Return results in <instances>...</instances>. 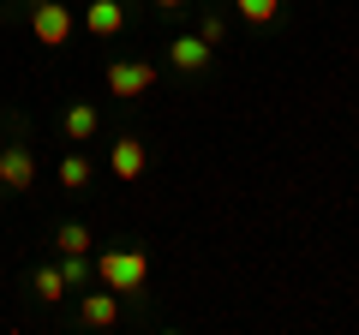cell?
Segmentation results:
<instances>
[{
  "label": "cell",
  "instance_id": "1",
  "mask_svg": "<svg viewBox=\"0 0 359 335\" xmlns=\"http://www.w3.org/2000/svg\"><path fill=\"white\" fill-rule=\"evenodd\" d=\"M96 282L114 287V294H144V282H150V252H138V245H114V252H102Z\"/></svg>",
  "mask_w": 359,
  "mask_h": 335
},
{
  "label": "cell",
  "instance_id": "2",
  "mask_svg": "<svg viewBox=\"0 0 359 335\" xmlns=\"http://www.w3.org/2000/svg\"><path fill=\"white\" fill-rule=\"evenodd\" d=\"M150 90H156V66L150 60H114L108 66V96L114 102H138Z\"/></svg>",
  "mask_w": 359,
  "mask_h": 335
},
{
  "label": "cell",
  "instance_id": "3",
  "mask_svg": "<svg viewBox=\"0 0 359 335\" xmlns=\"http://www.w3.org/2000/svg\"><path fill=\"white\" fill-rule=\"evenodd\" d=\"M30 36H36L42 48H66V42H72V13H66L60 0L30 6Z\"/></svg>",
  "mask_w": 359,
  "mask_h": 335
},
{
  "label": "cell",
  "instance_id": "4",
  "mask_svg": "<svg viewBox=\"0 0 359 335\" xmlns=\"http://www.w3.org/2000/svg\"><path fill=\"white\" fill-rule=\"evenodd\" d=\"M0 186H6V192H30V186H36V156H30L25 144H6V150H0Z\"/></svg>",
  "mask_w": 359,
  "mask_h": 335
},
{
  "label": "cell",
  "instance_id": "5",
  "mask_svg": "<svg viewBox=\"0 0 359 335\" xmlns=\"http://www.w3.org/2000/svg\"><path fill=\"white\" fill-rule=\"evenodd\" d=\"M144 168H150V150H144L138 138H114V150H108V174H114V180H144Z\"/></svg>",
  "mask_w": 359,
  "mask_h": 335
},
{
  "label": "cell",
  "instance_id": "6",
  "mask_svg": "<svg viewBox=\"0 0 359 335\" xmlns=\"http://www.w3.org/2000/svg\"><path fill=\"white\" fill-rule=\"evenodd\" d=\"M84 30L90 36H120V30H126V6H120V0H90L84 6Z\"/></svg>",
  "mask_w": 359,
  "mask_h": 335
},
{
  "label": "cell",
  "instance_id": "7",
  "mask_svg": "<svg viewBox=\"0 0 359 335\" xmlns=\"http://www.w3.org/2000/svg\"><path fill=\"white\" fill-rule=\"evenodd\" d=\"M114 317H120L114 287H102V294H84V299H78V323H84V329H108Z\"/></svg>",
  "mask_w": 359,
  "mask_h": 335
},
{
  "label": "cell",
  "instance_id": "8",
  "mask_svg": "<svg viewBox=\"0 0 359 335\" xmlns=\"http://www.w3.org/2000/svg\"><path fill=\"white\" fill-rule=\"evenodd\" d=\"M60 132H66L72 144H90L96 132H102V114H96V102H72V108L60 114Z\"/></svg>",
  "mask_w": 359,
  "mask_h": 335
},
{
  "label": "cell",
  "instance_id": "9",
  "mask_svg": "<svg viewBox=\"0 0 359 335\" xmlns=\"http://www.w3.org/2000/svg\"><path fill=\"white\" fill-rule=\"evenodd\" d=\"M168 60H174L180 72H204V66H210V42L198 36V30H192V36H174V42H168Z\"/></svg>",
  "mask_w": 359,
  "mask_h": 335
},
{
  "label": "cell",
  "instance_id": "10",
  "mask_svg": "<svg viewBox=\"0 0 359 335\" xmlns=\"http://www.w3.org/2000/svg\"><path fill=\"white\" fill-rule=\"evenodd\" d=\"M90 180H96V168H90V156H60V186L66 192H90Z\"/></svg>",
  "mask_w": 359,
  "mask_h": 335
},
{
  "label": "cell",
  "instance_id": "11",
  "mask_svg": "<svg viewBox=\"0 0 359 335\" xmlns=\"http://www.w3.org/2000/svg\"><path fill=\"white\" fill-rule=\"evenodd\" d=\"M54 245H60V258H66V252H90L96 240H90V228H84V221H60V233H54Z\"/></svg>",
  "mask_w": 359,
  "mask_h": 335
},
{
  "label": "cell",
  "instance_id": "12",
  "mask_svg": "<svg viewBox=\"0 0 359 335\" xmlns=\"http://www.w3.org/2000/svg\"><path fill=\"white\" fill-rule=\"evenodd\" d=\"M233 6L245 25H276V13H282V0H233Z\"/></svg>",
  "mask_w": 359,
  "mask_h": 335
},
{
  "label": "cell",
  "instance_id": "13",
  "mask_svg": "<svg viewBox=\"0 0 359 335\" xmlns=\"http://www.w3.org/2000/svg\"><path fill=\"white\" fill-rule=\"evenodd\" d=\"M30 287H36V299H60L66 294V275L54 270V264H42V270L30 275Z\"/></svg>",
  "mask_w": 359,
  "mask_h": 335
},
{
  "label": "cell",
  "instance_id": "14",
  "mask_svg": "<svg viewBox=\"0 0 359 335\" xmlns=\"http://www.w3.org/2000/svg\"><path fill=\"white\" fill-rule=\"evenodd\" d=\"M60 275H66V287H84V282H90V258H84V252H66V258H60Z\"/></svg>",
  "mask_w": 359,
  "mask_h": 335
},
{
  "label": "cell",
  "instance_id": "15",
  "mask_svg": "<svg viewBox=\"0 0 359 335\" xmlns=\"http://www.w3.org/2000/svg\"><path fill=\"white\" fill-rule=\"evenodd\" d=\"M198 36H204V42H210V48H216V42H222V36H228V18H216V13H210V18H204V25H198Z\"/></svg>",
  "mask_w": 359,
  "mask_h": 335
},
{
  "label": "cell",
  "instance_id": "16",
  "mask_svg": "<svg viewBox=\"0 0 359 335\" xmlns=\"http://www.w3.org/2000/svg\"><path fill=\"white\" fill-rule=\"evenodd\" d=\"M150 6H156V13H168V18H174V13H186V0H150Z\"/></svg>",
  "mask_w": 359,
  "mask_h": 335
},
{
  "label": "cell",
  "instance_id": "17",
  "mask_svg": "<svg viewBox=\"0 0 359 335\" xmlns=\"http://www.w3.org/2000/svg\"><path fill=\"white\" fill-rule=\"evenodd\" d=\"M30 6H42V0H30Z\"/></svg>",
  "mask_w": 359,
  "mask_h": 335
}]
</instances>
